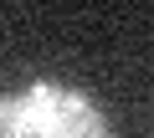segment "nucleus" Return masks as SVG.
Wrapping results in <instances>:
<instances>
[{
    "label": "nucleus",
    "instance_id": "1",
    "mask_svg": "<svg viewBox=\"0 0 154 138\" xmlns=\"http://www.w3.org/2000/svg\"><path fill=\"white\" fill-rule=\"evenodd\" d=\"M0 138H113V128L88 92L31 82L0 97Z\"/></svg>",
    "mask_w": 154,
    "mask_h": 138
}]
</instances>
